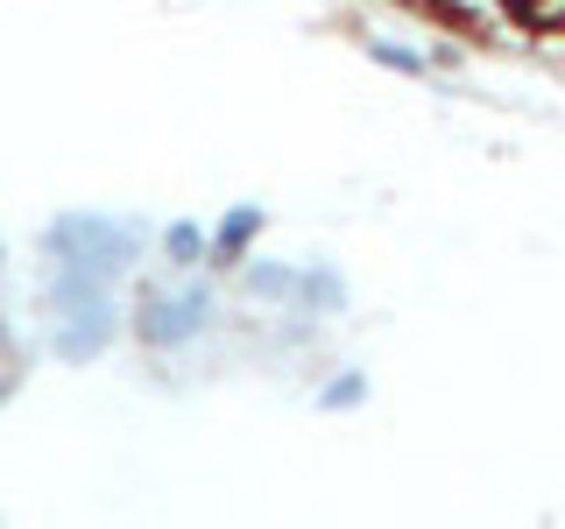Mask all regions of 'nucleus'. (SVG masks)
I'll return each instance as SVG.
<instances>
[{
    "mask_svg": "<svg viewBox=\"0 0 565 529\" xmlns=\"http://www.w3.org/2000/svg\"><path fill=\"white\" fill-rule=\"evenodd\" d=\"M255 226H262V212H255V205H247V212H234V219L220 226V261H234L241 247H247V234H255Z\"/></svg>",
    "mask_w": 565,
    "mask_h": 529,
    "instance_id": "nucleus-1",
    "label": "nucleus"
},
{
    "mask_svg": "<svg viewBox=\"0 0 565 529\" xmlns=\"http://www.w3.org/2000/svg\"><path fill=\"white\" fill-rule=\"evenodd\" d=\"M170 255L191 261V255H199V234H191V226H177V234H170Z\"/></svg>",
    "mask_w": 565,
    "mask_h": 529,
    "instance_id": "nucleus-2",
    "label": "nucleus"
}]
</instances>
